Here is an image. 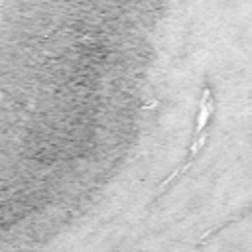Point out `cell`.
Returning a JSON list of instances; mask_svg holds the SVG:
<instances>
[{
    "label": "cell",
    "mask_w": 252,
    "mask_h": 252,
    "mask_svg": "<svg viewBox=\"0 0 252 252\" xmlns=\"http://www.w3.org/2000/svg\"><path fill=\"white\" fill-rule=\"evenodd\" d=\"M215 96H213V91L211 87H205L203 89V94H201V100H199V108H197V118H195V132H193V138L203 134L209 124H211V118L215 114Z\"/></svg>",
    "instance_id": "1"
}]
</instances>
